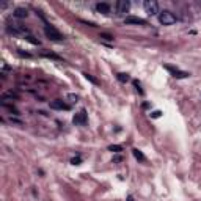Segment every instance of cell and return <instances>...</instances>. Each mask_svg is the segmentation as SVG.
<instances>
[{"label":"cell","mask_w":201,"mask_h":201,"mask_svg":"<svg viewBox=\"0 0 201 201\" xmlns=\"http://www.w3.org/2000/svg\"><path fill=\"white\" fill-rule=\"evenodd\" d=\"M7 99H11V100L16 99V100H18V99H19V94H18L16 91H13V90H7V91L2 94V100H7Z\"/></svg>","instance_id":"obj_9"},{"label":"cell","mask_w":201,"mask_h":201,"mask_svg":"<svg viewBox=\"0 0 201 201\" xmlns=\"http://www.w3.org/2000/svg\"><path fill=\"white\" fill-rule=\"evenodd\" d=\"M19 55H22V57H27V58H30L32 55L30 54H27V52H19Z\"/></svg>","instance_id":"obj_24"},{"label":"cell","mask_w":201,"mask_h":201,"mask_svg":"<svg viewBox=\"0 0 201 201\" xmlns=\"http://www.w3.org/2000/svg\"><path fill=\"white\" fill-rule=\"evenodd\" d=\"M129 8H131V2H129V0H118V2H116V14L124 16L126 13H129Z\"/></svg>","instance_id":"obj_4"},{"label":"cell","mask_w":201,"mask_h":201,"mask_svg":"<svg viewBox=\"0 0 201 201\" xmlns=\"http://www.w3.org/2000/svg\"><path fill=\"white\" fill-rule=\"evenodd\" d=\"M25 39H27V41H30V43H33L35 46H39V41H38V39H35L32 35H27V36H25Z\"/></svg>","instance_id":"obj_19"},{"label":"cell","mask_w":201,"mask_h":201,"mask_svg":"<svg viewBox=\"0 0 201 201\" xmlns=\"http://www.w3.org/2000/svg\"><path fill=\"white\" fill-rule=\"evenodd\" d=\"M145 7V11L149 14V16H154L159 13V3L156 2V0H146V2L143 3Z\"/></svg>","instance_id":"obj_3"},{"label":"cell","mask_w":201,"mask_h":201,"mask_svg":"<svg viewBox=\"0 0 201 201\" xmlns=\"http://www.w3.org/2000/svg\"><path fill=\"white\" fill-rule=\"evenodd\" d=\"M134 85H135V88H137V91H138L140 94H143V90L140 88V82H137V80H134Z\"/></svg>","instance_id":"obj_22"},{"label":"cell","mask_w":201,"mask_h":201,"mask_svg":"<svg viewBox=\"0 0 201 201\" xmlns=\"http://www.w3.org/2000/svg\"><path fill=\"white\" fill-rule=\"evenodd\" d=\"M121 160H123V157H121V156H116V157H113V162H115V163H118V162H121Z\"/></svg>","instance_id":"obj_23"},{"label":"cell","mask_w":201,"mask_h":201,"mask_svg":"<svg viewBox=\"0 0 201 201\" xmlns=\"http://www.w3.org/2000/svg\"><path fill=\"white\" fill-rule=\"evenodd\" d=\"M13 16H16V18H19V19H24V18L28 16V13H27L25 8H16L14 13H13Z\"/></svg>","instance_id":"obj_10"},{"label":"cell","mask_w":201,"mask_h":201,"mask_svg":"<svg viewBox=\"0 0 201 201\" xmlns=\"http://www.w3.org/2000/svg\"><path fill=\"white\" fill-rule=\"evenodd\" d=\"M124 22L127 25H146V21L142 18H137V16H127L124 19Z\"/></svg>","instance_id":"obj_6"},{"label":"cell","mask_w":201,"mask_h":201,"mask_svg":"<svg viewBox=\"0 0 201 201\" xmlns=\"http://www.w3.org/2000/svg\"><path fill=\"white\" fill-rule=\"evenodd\" d=\"M66 99L69 100V102H72V104H75L77 100H79V96L77 94H74V93H69L68 96H66Z\"/></svg>","instance_id":"obj_16"},{"label":"cell","mask_w":201,"mask_h":201,"mask_svg":"<svg viewBox=\"0 0 201 201\" xmlns=\"http://www.w3.org/2000/svg\"><path fill=\"white\" fill-rule=\"evenodd\" d=\"M165 69H167V71H170V72L173 74V77H176V79L188 77V72H185V71H179V69H174V68H171V66H165Z\"/></svg>","instance_id":"obj_8"},{"label":"cell","mask_w":201,"mask_h":201,"mask_svg":"<svg viewBox=\"0 0 201 201\" xmlns=\"http://www.w3.org/2000/svg\"><path fill=\"white\" fill-rule=\"evenodd\" d=\"M132 152H134V156H135V159H137V160H140V162H146V157H145V154H143L140 149H134Z\"/></svg>","instance_id":"obj_14"},{"label":"cell","mask_w":201,"mask_h":201,"mask_svg":"<svg viewBox=\"0 0 201 201\" xmlns=\"http://www.w3.org/2000/svg\"><path fill=\"white\" fill-rule=\"evenodd\" d=\"M99 38H102V39H106V41H113V36L109 35V33H100Z\"/></svg>","instance_id":"obj_18"},{"label":"cell","mask_w":201,"mask_h":201,"mask_svg":"<svg viewBox=\"0 0 201 201\" xmlns=\"http://www.w3.org/2000/svg\"><path fill=\"white\" fill-rule=\"evenodd\" d=\"M41 55H43V57H46V58H50V60H57V61H61V60H63V58H61V57H58L57 54H52V52H47V50L41 52Z\"/></svg>","instance_id":"obj_12"},{"label":"cell","mask_w":201,"mask_h":201,"mask_svg":"<svg viewBox=\"0 0 201 201\" xmlns=\"http://www.w3.org/2000/svg\"><path fill=\"white\" fill-rule=\"evenodd\" d=\"M126 201H134V196H132V195H129V196H127V199H126Z\"/></svg>","instance_id":"obj_25"},{"label":"cell","mask_w":201,"mask_h":201,"mask_svg":"<svg viewBox=\"0 0 201 201\" xmlns=\"http://www.w3.org/2000/svg\"><path fill=\"white\" fill-rule=\"evenodd\" d=\"M116 79L120 80V82H123V83H126V82H129V74H124V72H118L116 74Z\"/></svg>","instance_id":"obj_15"},{"label":"cell","mask_w":201,"mask_h":201,"mask_svg":"<svg viewBox=\"0 0 201 201\" xmlns=\"http://www.w3.org/2000/svg\"><path fill=\"white\" fill-rule=\"evenodd\" d=\"M83 77H85L88 82H91L93 85H100V82H99L94 75H91V74H88V72H83Z\"/></svg>","instance_id":"obj_13"},{"label":"cell","mask_w":201,"mask_h":201,"mask_svg":"<svg viewBox=\"0 0 201 201\" xmlns=\"http://www.w3.org/2000/svg\"><path fill=\"white\" fill-rule=\"evenodd\" d=\"M72 123L74 124H85L86 123V110H80V112H77L75 115H74V118H72Z\"/></svg>","instance_id":"obj_7"},{"label":"cell","mask_w":201,"mask_h":201,"mask_svg":"<svg viewBox=\"0 0 201 201\" xmlns=\"http://www.w3.org/2000/svg\"><path fill=\"white\" fill-rule=\"evenodd\" d=\"M44 33H46V36H47L49 39H52V41H61V39H64V36H63L55 27H52V25H46V27H44Z\"/></svg>","instance_id":"obj_2"},{"label":"cell","mask_w":201,"mask_h":201,"mask_svg":"<svg viewBox=\"0 0 201 201\" xmlns=\"http://www.w3.org/2000/svg\"><path fill=\"white\" fill-rule=\"evenodd\" d=\"M176 21H178V18L168 10H163V11L159 13V22L163 24V25H173Z\"/></svg>","instance_id":"obj_1"},{"label":"cell","mask_w":201,"mask_h":201,"mask_svg":"<svg viewBox=\"0 0 201 201\" xmlns=\"http://www.w3.org/2000/svg\"><path fill=\"white\" fill-rule=\"evenodd\" d=\"M96 8H97L99 13H104V14L110 13V5H109V3H104V2H102V3H97Z\"/></svg>","instance_id":"obj_11"},{"label":"cell","mask_w":201,"mask_h":201,"mask_svg":"<svg viewBox=\"0 0 201 201\" xmlns=\"http://www.w3.org/2000/svg\"><path fill=\"white\" fill-rule=\"evenodd\" d=\"M50 109H54V110H69L71 107L64 102V100L55 99V100H52V102H50Z\"/></svg>","instance_id":"obj_5"},{"label":"cell","mask_w":201,"mask_h":201,"mask_svg":"<svg viewBox=\"0 0 201 201\" xmlns=\"http://www.w3.org/2000/svg\"><path fill=\"white\" fill-rule=\"evenodd\" d=\"M109 151H112V152H121L123 151V146L121 145H110L109 146Z\"/></svg>","instance_id":"obj_17"},{"label":"cell","mask_w":201,"mask_h":201,"mask_svg":"<svg viewBox=\"0 0 201 201\" xmlns=\"http://www.w3.org/2000/svg\"><path fill=\"white\" fill-rule=\"evenodd\" d=\"M80 162H82V159H80V157H74V159H71V163H72V165H80Z\"/></svg>","instance_id":"obj_21"},{"label":"cell","mask_w":201,"mask_h":201,"mask_svg":"<svg viewBox=\"0 0 201 201\" xmlns=\"http://www.w3.org/2000/svg\"><path fill=\"white\" fill-rule=\"evenodd\" d=\"M160 116H162V112L160 110H156V112L151 113V118H160Z\"/></svg>","instance_id":"obj_20"}]
</instances>
